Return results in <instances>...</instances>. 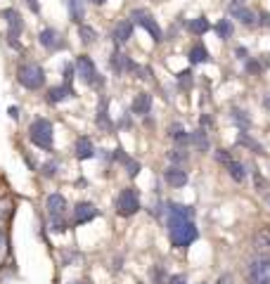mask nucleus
Returning a JSON list of instances; mask_svg holds the SVG:
<instances>
[{
  "instance_id": "obj_1",
  "label": "nucleus",
  "mask_w": 270,
  "mask_h": 284,
  "mask_svg": "<svg viewBox=\"0 0 270 284\" xmlns=\"http://www.w3.org/2000/svg\"><path fill=\"white\" fill-rule=\"evenodd\" d=\"M194 208L183 206V204H168V232H171V242L173 246L185 249L199 237L197 225L192 223Z\"/></svg>"
},
{
  "instance_id": "obj_2",
  "label": "nucleus",
  "mask_w": 270,
  "mask_h": 284,
  "mask_svg": "<svg viewBox=\"0 0 270 284\" xmlns=\"http://www.w3.org/2000/svg\"><path fill=\"white\" fill-rule=\"evenodd\" d=\"M17 81H19L24 88L28 90H38L43 83H45V71L38 67V64H21L17 69Z\"/></svg>"
},
{
  "instance_id": "obj_3",
  "label": "nucleus",
  "mask_w": 270,
  "mask_h": 284,
  "mask_svg": "<svg viewBox=\"0 0 270 284\" xmlns=\"http://www.w3.org/2000/svg\"><path fill=\"white\" fill-rule=\"evenodd\" d=\"M28 138L36 147L41 149H50L52 147V123L48 118H36L31 128H28Z\"/></svg>"
},
{
  "instance_id": "obj_4",
  "label": "nucleus",
  "mask_w": 270,
  "mask_h": 284,
  "mask_svg": "<svg viewBox=\"0 0 270 284\" xmlns=\"http://www.w3.org/2000/svg\"><path fill=\"white\" fill-rule=\"evenodd\" d=\"M247 277L251 284H270V258L258 256L247 265Z\"/></svg>"
},
{
  "instance_id": "obj_5",
  "label": "nucleus",
  "mask_w": 270,
  "mask_h": 284,
  "mask_svg": "<svg viewBox=\"0 0 270 284\" xmlns=\"http://www.w3.org/2000/svg\"><path fill=\"white\" fill-rule=\"evenodd\" d=\"M138 208H140V199H138V192L133 187H126L124 192L118 194V199H116V211L121 215H133V213H138Z\"/></svg>"
},
{
  "instance_id": "obj_6",
  "label": "nucleus",
  "mask_w": 270,
  "mask_h": 284,
  "mask_svg": "<svg viewBox=\"0 0 270 284\" xmlns=\"http://www.w3.org/2000/svg\"><path fill=\"white\" fill-rule=\"evenodd\" d=\"M131 19L135 21V24H140V26H145L149 34H152V38H154V43H159L161 38H164V34H161V28H159V24L152 19V14L147 12V10H133L131 12Z\"/></svg>"
},
{
  "instance_id": "obj_7",
  "label": "nucleus",
  "mask_w": 270,
  "mask_h": 284,
  "mask_svg": "<svg viewBox=\"0 0 270 284\" xmlns=\"http://www.w3.org/2000/svg\"><path fill=\"white\" fill-rule=\"evenodd\" d=\"M3 19H5L7 26H10V34H7V38H10V45H12V48H19L17 38H19L21 28H24V21H21L19 12H17V10H5V12H3Z\"/></svg>"
},
{
  "instance_id": "obj_8",
  "label": "nucleus",
  "mask_w": 270,
  "mask_h": 284,
  "mask_svg": "<svg viewBox=\"0 0 270 284\" xmlns=\"http://www.w3.org/2000/svg\"><path fill=\"white\" fill-rule=\"evenodd\" d=\"M76 74H78V78H81L83 83H88V85H93L97 81L95 64H93V59H90V57H85V55H81L76 59Z\"/></svg>"
},
{
  "instance_id": "obj_9",
  "label": "nucleus",
  "mask_w": 270,
  "mask_h": 284,
  "mask_svg": "<svg viewBox=\"0 0 270 284\" xmlns=\"http://www.w3.org/2000/svg\"><path fill=\"white\" fill-rule=\"evenodd\" d=\"M38 41H41L43 48H48V50H59L67 45V43L62 41V36L57 34L55 28H43L41 34H38Z\"/></svg>"
},
{
  "instance_id": "obj_10",
  "label": "nucleus",
  "mask_w": 270,
  "mask_h": 284,
  "mask_svg": "<svg viewBox=\"0 0 270 284\" xmlns=\"http://www.w3.org/2000/svg\"><path fill=\"white\" fill-rule=\"evenodd\" d=\"M230 14L232 19H239L244 26H254L256 24V14L251 12L249 7H242V5H230Z\"/></svg>"
},
{
  "instance_id": "obj_11",
  "label": "nucleus",
  "mask_w": 270,
  "mask_h": 284,
  "mask_svg": "<svg viewBox=\"0 0 270 284\" xmlns=\"http://www.w3.org/2000/svg\"><path fill=\"white\" fill-rule=\"evenodd\" d=\"M149 107H152V95H149V92H140V95H135V100H133V114H135V116H145V114H149Z\"/></svg>"
},
{
  "instance_id": "obj_12",
  "label": "nucleus",
  "mask_w": 270,
  "mask_h": 284,
  "mask_svg": "<svg viewBox=\"0 0 270 284\" xmlns=\"http://www.w3.org/2000/svg\"><path fill=\"white\" fill-rule=\"evenodd\" d=\"M111 69L116 71V74H124V71H135V64L131 62V59H128V57L124 55V52H114V55H111Z\"/></svg>"
},
{
  "instance_id": "obj_13",
  "label": "nucleus",
  "mask_w": 270,
  "mask_h": 284,
  "mask_svg": "<svg viewBox=\"0 0 270 284\" xmlns=\"http://www.w3.org/2000/svg\"><path fill=\"white\" fill-rule=\"evenodd\" d=\"M164 178H166V182L171 187H183V185H187V173L180 166H171Z\"/></svg>"
},
{
  "instance_id": "obj_14",
  "label": "nucleus",
  "mask_w": 270,
  "mask_h": 284,
  "mask_svg": "<svg viewBox=\"0 0 270 284\" xmlns=\"http://www.w3.org/2000/svg\"><path fill=\"white\" fill-rule=\"evenodd\" d=\"M97 215V208L90 204V201H81L76 206V223L81 225V223H88V220H93Z\"/></svg>"
},
{
  "instance_id": "obj_15",
  "label": "nucleus",
  "mask_w": 270,
  "mask_h": 284,
  "mask_svg": "<svg viewBox=\"0 0 270 284\" xmlns=\"http://www.w3.org/2000/svg\"><path fill=\"white\" fill-rule=\"evenodd\" d=\"M131 36H133V21H118V26L114 28V41H116V45L126 43Z\"/></svg>"
},
{
  "instance_id": "obj_16",
  "label": "nucleus",
  "mask_w": 270,
  "mask_h": 284,
  "mask_svg": "<svg viewBox=\"0 0 270 284\" xmlns=\"http://www.w3.org/2000/svg\"><path fill=\"white\" fill-rule=\"evenodd\" d=\"M95 154V147H93V142H90V138H78L76 140V156L81 161L90 159Z\"/></svg>"
},
{
  "instance_id": "obj_17",
  "label": "nucleus",
  "mask_w": 270,
  "mask_h": 284,
  "mask_svg": "<svg viewBox=\"0 0 270 284\" xmlns=\"http://www.w3.org/2000/svg\"><path fill=\"white\" fill-rule=\"evenodd\" d=\"M64 208H67V199L62 194H50L48 197V211L50 215H62Z\"/></svg>"
},
{
  "instance_id": "obj_18",
  "label": "nucleus",
  "mask_w": 270,
  "mask_h": 284,
  "mask_svg": "<svg viewBox=\"0 0 270 284\" xmlns=\"http://www.w3.org/2000/svg\"><path fill=\"white\" fill-rule=\"evenodd\" d=\"M97 125L102 128V131H111L114 125H111L109 121V114H107V100H100V104H97Z\"/></svg>"
},
{
  "instance_id": "obj_19",
  "label": "nucleus",
  "mask_w": 270,
  "mask_h": 284,
  "mask_svg": "<svg viewBox=\"0 0 270 284\" xmlns=\"http://www.w3.org/2000/svg\"><path fill=\"white\" fill-rule=\"evenodd\" d=\"M67 97H74V90H71V85H59V88H50L48 92V100L52 104L62 102V100H67Z\"/></svg>"
},
{
  "instance_id": "obj_20",
  "label": "nucleus",
  "mask_w": 270,
  "mask_h": 284,
  "mask_svg": "<svg viewBox=\"0 0 270 284\" xmlns=\"http://www.w3.org/2000/svg\"><path fill=\"white\" fill-rule=\"evenodd\" d=\"M254 246L258 251H270V228H261L254 235Z\"/></svg>"
},
{
  "instance_id": "obj_21",
  "label": "nucleus",
  "mask_w": 270,
  "mask_h": 284,
  "mask_svg": "<svg viewBox=\"0 0 270 284\" xmlns=\"http://www.w3.org/2000/svg\"><path fill=\"white\" fill-rule=\"evenodd\" d=\"M114 159H118L121 164H126V168H128V175H131V178H135V175L140 173V164H138V161H133V159H128V156L124 154V149H116V152H114Z\"/></svg>"
},
{
  "instance_id": "obj_22",
  "label": "nucleus",
  "mask_w": 270,
  "mask_h": 284,
  "mask_svg": "<svg viewBox=\"0 0 270 284\" xmlns=\"http://www.w3.org/2000/svg\"><path fill=\"white\" fill-rule=\"evenodd\" d=\"M190 142H192L199 152H208V138H206V133L201 131V128H197V131L190 135Z\"/></svg>"
},
{
  "instance_id": "obj_23",
  "label": "nucleus",
  "mask_w": 270,
  "mask_h": 284,
  "mask_svg": "<svg viewBox=\"0 0 270 284\" xmlns=\"http://www.w3.org/2000/svg\"><path fill=\"white\" fill-rule=\"evenodd\" d=\"M69 14H71V21L83 24V17H85L83 3H81V0H69Z\"/></svg>"
},
{
  "instance_id": "obj_24",
  "label": "nucleus",
  "mask_w": 270,
  "mask_h": 284,
  "mask_svg": "<svg viewBox=\"0 0 270 284\" xmlns=\"http://www.w3.org/2000/svg\"><path fill=\"white\" fill-rule=\"evenodd\" d=\"M230 116H232V121H235V125L237 128H239V131H247V128H249L251 125V118L247 116V111H242V109H232V114H230Z\"/></svg>"
},
{
  "instance_id": "obj_25",
  "label": "nucleus",
  "mask_w": 270,
  "mask_h": 284,
  "mask_svg": "<svg viewBox=\"0 0 270 284\" xmlns=\"http://www.w3.org/2000/svg\"><path fill=\"white\" fill-rule=\"evenodd\" d=\"M237 142H239L242 147H247V149H254L256 154H263V145H261V142H256L254 138H249L247 133H239V138H237Z\"/></svg>"
},
{
  "instance_id": "obj_26",
  "label": "nucleus",
  "mask_w": 270,
  "mask_h": 284,
  "mask_svg": "<svg viewBox=\"0 0 270 284\" xmlns=\"http://www.w3.org/2000/svg\"><path fill=\"white\" fill-rule=\"evenodd\" d=\"M228 173L232 175V180H235V182H242L244 178H247V171H244V166L239 164V161H235V159L228 164Z\"/></svg>"
},
{
  "instance_id": "obj_27",
  "label": "nucleus",
  "mask_w": 270,
  "mask_h": 284,
  "mask_svg": "<svg viewBox=\"0 0 270 284\" xmlns=\"http://www.w3.org/2000/svg\"><path fill=\"white\" fill-rule=\"evenodd\" d=\"M190 62L192 64H204L208 62V52L204 45H194L192 50H190Z\"/></svg>"
},
{
  "instance_id": "obj_28",
  "label": "nucleus",
  "mask_w": 270,
  "mask_h": 284,
  "mask_svg": "<svg viewBox=\"0 0 270 284\" xmlns=\"http://www.w3.org/2000/svg\"><path fill=\"white\" fill-rule=\"evenodd\" d=\"M168 135H171V138H173L178 145H187V142H190V135L183 131V125H180V123L171 125V128H168Z\"/></svg>"
},
{
  "instance_id": "obj_29",
  "label": "nucleus",
  "mask_w": 270,
  "mask_h": 284,
  "mask_svg": "<svg viewBox=\"0 0 270 284\" xmlns=\"http://www.w3.org/2000/svg\"><path fill=\"white\" fill-rule=\"evenodd\" d=\"M187 28H190L192 34H199L201 36V34H206L208 28H211V24H208L204 17H197V19H192L190 24H187Z\"/></svg>"
},
{
  "instance_id": "obj_30",
  "label": "nucleus",
  "mask_w": 270,
  "mask_h": 284,
  "mask_svg": "<svg viewBox=\"0 0 270 284\" xmlns=\"http://www.w3.org/2000/svg\"><path fill=\"white\" fill-rule=\"evenodd\" d=\"M216 34L221 36V41L232 38V24H230V19H221V21H218V24H216Z\"/></svg>"
},
{
  "instance_id": "obj_31",
  "label": "nucleus",
  "mask_w": 270,
  "mask_h": 284,
  "mask_svg": "<svg viewBox=\"0 0 270 284\" xmlns=\"http://www.w3.org/2000/svg\"><path fill=\"white\" fill-rule=\"evenodd\" d=\"M78 36H81V41L83 43H95V38H97V34H95V28H90V26H85V24H78Z\"/></svg>"
},
{
  "instance_id": "obj_32",
  "label": "nucleus",
  "mask_w": 270,
  "mask_h": 284,
  "mask_svg": "<svg viewBox=\"0 0 270 284\" xmlns=\"http://www.w3.org/2000/svg\"><path fill=\"white\" fill-rule=\"evenodd\" d=\"M152 279H154V284H164L166 282V272H164V268H154L152 270Z\"/></svg>"
},
{
  "instance_id": "obj_33",
  "label": "nucleus",
  "mask_w": 270,
  "mask_h": 284,
  "mask_svg": "<svg viewBox=\"0 0 270 284\" xmlns=\"http://www.w3.org/2000/svg\"><path fill=\"white\" fill-rule=\"evenodd\" d=\"M168 159L173 161V164H183L187 159V154H183V149H173V152H168Z\"/></svg>"
},
{
  "instance_id": "obj_34",
  "label": "nucleus",
  "mask_w": 270,
  "mask_h": 284,
  "mask_svg": "<svg viewBox=\"0 0 270 284\" xmlns=\"http://www.w3.org/2000/svg\"><path fill=\"white\" fill-rule=\"evenodd\" d=\"M178 83H180V88H190V83H192V74H190V71H183V74H180L178 76Z\"/></svg>"
},
{
  "instance_id": "obj_35",
  "label": "nucleus",
  "mask_w": 270,
  "mask_h": 284,
  "mask_svg": "<svg viewBox=\"0 0 270 284\" xmlns=\"http://www.w3.org/2000/svg\"><path fill=\"white\" fill-rule=\"evenodd\" d=\"M52 232H67V223L59 220V215H52Z\"/></svg>"
},
{
  "instance_id": "obj_36",
  "label": "nucleus",
  "mask_w": 270,
  "mask_h": 284,
  "mask_svg": "<svg viewBox=\"0 0 270 284\" xmlns=\"http://www.w3.org/2000/svg\"><path fill=\"white\" fill-rule=\"evenodd\" d=\"M263 67H265V64H258L256 59H249V62H247V71H249V74H261V71H263Z\"/></svg>"
},
{
  "instance_id": "obj_37",
  "label": "nucleus",
  "mask_w": 270,
  "mask_h": 284,
  "mask_svg": "<svg viewBox=\"0 0 270 284\" xmlns=\"http://www.w3.org/2000/svg\"><path fill=\"white\" fill-rule=\"evenodd\" d=\"M216 161H218V164H225V166H228L230 161H232V156H230V154L225 152V149H218V152H216Z\"/></svg>"
},
{
  "instance_id": "obj_38",
  "label": "nucleus",
  "mask_w": 270,
  "mask_h": 284,
  "mask_svg": "<svg viewBox=\"0 0 270 284\" xmlns=\"http://www.w3.org/2000/svg\"><path fill=\"white\" fill-rule=\"evenodd\" d=\"M55 171H57V164H55V161H50V164H45V166H43L41 173L45 175V178H52V175H55Z\"/></svg>"
},
{
  "instance_id": "obj_39",
  "label": "nucleus",
  "mask_w": 270,
  "mask_h": 284,
  "mask_svg": "<svg viewBox=\"0 0 270 284\" xmlns=\"http://www.w3.org/2000/svg\"><path fill=\"white\" fill-rule=\"evenodd\" d=\"M5 254H7V237H5V232L0 230V261L5 258Z\"/></svg>"
},
{
  "instance_id": "obj_40",
  "label": "nucleus",
  "mask_w": 270,
  "mask_h": 284,
  "mask_svg": "<svg viewBox=\"0 0 270 284\" xmlns=\"http://www.w3.org/2000/svg\"><path fill=\"white\" fill-rule=\"evenodd\" d=\"M71 78H74V67H71V64H67V67H64V85H69Z\"/></svg>"
},
{
  "instance_id": "obj_41",
  "label": "nucleus",
  "mask_w": 270,
  "mask_h": 284,
  "mask_svg": "<svg viewBox=\"0 0 270 284\" xmlns=\"http://www.w3.org/2000/svg\"><path fill=\"white\" fill-rule=\"evenodd\" d=\"M218 284H235V277H232L230 272H225V275H221V277H218Z\"/></svg>"
},
{
  "instance_id": "obj_42",
  "label": "nucleus",
  "mask_w": 270,
  "mask_h": 284,
  "mask_svg": "<svg viewBox=\"0 0 270 284\" xmlns=\"http://www.w3.org/2000/svg\"><path fill=\"white\" fill-rule=\"evenodd\" d=\"M168 284H187V277L185 275H175V277L168 279Z\"/></svg>"
},
{
  "instance_id": "obj_43",
  "label": "nucleus",
  "mask_w": 270,
  "mask_h": 284,
  "mask_svg": "<svg viewBox=\"0 0 270 284\" xmlns=\"http://www.w3.org/2000/svg\"><path fill=\"white\" fill-rule=\"evenodd\" d=\"M261 24H263V26H270V14L268 12H261Z\"/></svg>"
},
{
  "instance_id": "obj_44",
  "label": "nucleus",
  "mask_w": 270,
  "mask_h": 284,
  "mask_svg": "<svg viewBox=\"0 0 270 284\" xmlns=\"http://www.w3.org/2000/svg\"><path fill=\"white\" fill-rule=\"evenodd\" d=\"M26 5L31 7V12H38V3L36 0H26Z\"/></svg>"
},
{
  "instance_id": "obj_45",
  "label": "nucleus",
  "mask_w": 270,
  "mask_h": 284,
  "mask_svg": "<svg viewBox=\"0 0 270 284\" xmlns=\"http://www.w3.org/2000/svg\"><path fill=\"white\" fill-rule=\"evenodd\" d=\"M10 116H12V118H17V116H19V111H17V107H10Z\"/></svg>"
},
{
  "instance_id": "obj_46",
  "label": "nucleus",
  "mask_w": 270,
  "mask_h": 284,
  "mask_svg": "<svg viewBox=\"0 0 270 284\" xmlns=\"http://www.w3.org/2000/svg\"><path fill=\"white\" fill-rule=\"evenodd\" d=\"M263 107H265V109H270V92L263 97Z\"/></svg>"
},
{
  "instance_id": "obj_47",
  "label": "nucleus",
  "mask_w": 270,
  "mask_h": 284,
  "mask_svg": "<svg viewBox=\"0 0 270 284\" xmlns=\"http://www.w3.org/2000/svg\"><path fill=\"white\" fill-rule=\"evenodd\" d=\"M244 0H230V5H242Z\"/></svg>"
},
{
  "instance_id": "obj_48",
  "label": "nucleus",
  "mask_w": 270,
  "mask_h": 284,
  "mask_svg": "<svg viewBox=\"0 0 270 284\" xmlns=\"http://www.w3.org/2000/svg\"><path fill=\"white\" fill-rule=\"evenodd\" d=\"M90 3H95V5H102V3H107V0H90Z\"/></svg>"
},
{
  "instance_id": "obj_49",
  "label": "nucleus",
  "mask_w": 270,
  "mask_h": 284,
  "mask_svg": "<svg viewBox=\"0 0 270 284\" xmlns=\"http://www.w3.org/2000/svg\"><path fill=\"white\" fill-rule=\"evenodd\" d=\"M74 284H83V282H74Z\"/></svg>"
},
{
  "instance_id": "obj_50",
  "label": "nucleus",
  "mask_w": 270,
  "mask_h": 284,
  "mask_svg": "<svg viewBox=\"0 0 270 284\" xmlns=\"http://www.w3.org/2000/svg\"><path fill=\"white\" fill-rule=\"evenodd\" d=\"M201 284H206V282H201Z\"/></svg>"
}]
</instances>
